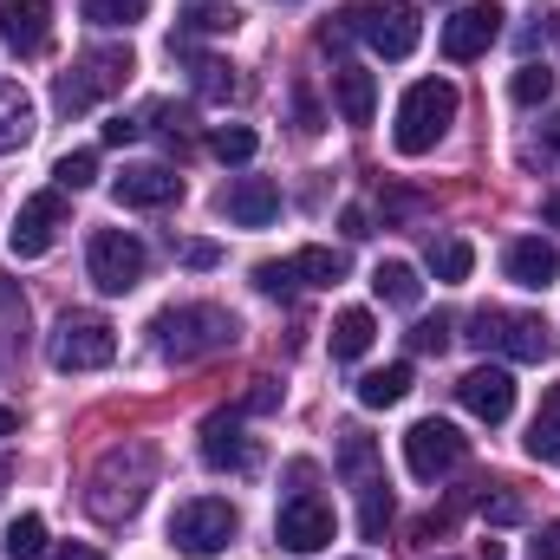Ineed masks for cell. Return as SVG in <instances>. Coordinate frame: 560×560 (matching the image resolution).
I'll list each match as a JSON object with an SVG mask.
<instances>
[{
    "label": "cell",
    "mask_w": 560,
    "mask_h": 560,
    "mask_svg": "<svg viewBox=\"0 0 560 560\" xmlns=\"http://www.w3.org/2000/svg\"><path fill=\"white\" fill-rule=\"evenodd\" d=\"M535 560H560V522H541V535H535Z\"/></svg>",
    "instance_id": "7bdbcfd3"
},
{
    "label": "cell",
    "mask_w": 560,
    "mask_h": 560,
    "mask_svg": "<svg viewBox=\"0 0 560 560\" xmlns=\"http://www.w3.org/2000/svg\"><path fill=\"white\" fill-rule=\"evenodd\" d=\"M332 105H339L346 125H372V112H378V79H372L365 66H339V72H332Z\"/></svg>",
    "instance_id": "d6986e66"
},
{
    "label": "cell",
    "mask_w": 560,
    "mask_h": 560,
    "mask_svg": "<svg viewBox=\"0 0 560 560\" xmlns=\"http://www.w3.org/2000/svg\"><path fill=\"white\" fill-rule=\"evenodd\" d=\"M202 463L222 476H255L261 469V443L242 436V411H215L202 423Z\"/></svg>",
    "instance_id": "7c38bea8"
},
{
    "label": "cell",
    "mask_w": 560,
    "mask_h": 560,
    "mask_svg": "<svg viewBox=\"0 0 560 560\" xmlns=\"http://www.w3.org/2000/svg\"><path fill=\"white\" fill-rule=\"evenodd\" d=\"M469 268H476V248L463 242V235H443V242H430V275L436 280H469Z\"/></svg>",
    "instance_id": "4316f807"
},
{
    "label": "cell",
    "mask_w": 560,
    "mask_h": 560,
    "mask_svg": "<svg viewBox=\"0 0 560 560\" xmlns=\"http://www.w3.org/2000/svg\"><path fill=\"white\" fill-rule=\"evenodd\" d=\"M339 222H346V235H352V242H359V235H372V229H365V209H346Z\"/></svg>",
    "instance_id": "681fc988"
},
{
    "label": "cell",
    "mask_w": 560,
    "mask_h": 560,
    "mask_svg": "<svg viewBox=\"0 0 560 560\" xmlns=\"http://www.w3.org/2000/svg\"><path fill=\"white\" fill-rule=\"evenodd\" d=\"M255 287H261V293H293V287H300V280H293V268H287V261H261V268H255Z\"/></svg>",
    "instance_id": "f35d334b"
},
{
    "label": "cell",
    "mask_w": 560,
    "mask_h": 560,
    "mask_svg": "<svg viewBox=\"0 0 560 560\" xmlns=\"http://www.w3.org/2000/svg\"><path fill=\"white\" fill-rule=\"evenodd\" d=\"M541 222H548V229H560V189L548 196V202H541Z\"/></svg>",
    "instance_id": "f907efd6"
},
{
    "label": "cell",
    "mask_w": 560,
    "mask_h": 560,
    "mask_svg": "<svg viewBox=\"0 0 560 560\" xmlns=\"http://www.w3.org/2000/svg\"><path fill=\"white\" fill-rule=\"evenodd\" d=\"M528 456L535 463H560V385L541 392V411L528 423Z\"/></svg>",
    "instance_id": "d4e9b609"
},
{
    "label": "cell",
    "mask_w": 560,
    "mask_h": 560,
    "mask_svg": "<svg viewBox=\"0 0 560 560\" xmlns=\"http://www.w3.org/2000/svg\"><path fill=\"white\" fill-rule=\"evenodd\" d=\"M463 456H469V436H463L456 423L418 418L405 430V469H411L418 482H443L450 469H463Z\"/></svg>",
    "instance_id": "ba28073f"
},
{
    "label": "cell",
    "mask_w": 560,
    "mask_h": 560,
    "mask_svg": "<svg viewBox=\"0 0 560 560\" xmlns=\"http://www.w3.org/2000/svg\"><path fill=\"white\" fill-rule=\"evenodd\" d=\"M46 359H52L59 372H105V365L118 359V332H112V319H98V313H66V319L52 326Z\"/></svg>",
    "instance_id": "8992f818"
},
{
    "label": "cell",
    "mask_w": 560,
    "mask_h": 560,
    "mask_svg": "<svg viewBox=\"0 0 560 560\" xmlns=\"http://www.w3.org/2000/svg\"><path fill=\"white\" fill-rule=\"evenodd\" d=\"M450 528H456V509H430L411 535H418V541H436V535H450Z\"/></svg>",
    "instance_id": "60d3db41"
},
{
    "label": "cell",
    "mask_w": 560,
    "mask_h": 560,
    "mask_svg": "<svg viewBox=\"0 0 560 560\" xmlns=\"http://www.w3.org/2000/svg\"><path fill=\"white\" fill-rule=\"evenodd\" d=\"M235 229H268L280 215V189L268 183V176H235L229 189H222V202H215Z\"/></svg>",
    "instance_id": "e0dca14e"
},
{
    "label": "cell",
    "mask_w": 560,
    "mask_h": 560,
    "mask_svg": "<svg viewBox=\"0 0 560 560\" xmlns=\"http://www.w3.org/2000/svg\"><path fill=\"white\" fill-rule=\"evenodd\" d=\"M196 92H202L209 105H229V98H242V79H235V66L202 59V66H196Z\"/></svg>",
    "instance_id": "f546056e"
},
{
    "label": "cell",
    "mask_w": 560,
    "mask_h": 560,
    "mask_svg": "<svg viewBox=\"0 0 560 560\" xmlns=\"http://www.w3.org/2000/svg\"><path fill=\"white\" fill-rule=\"evenodd\" d=\"M313 476H319V469H313L306 456H300V463H287V482H293V495H306V482H313Z\"/></svg>",
    "instance_id": "7dc6e473"
},
{
    "label": "cell",
    "mask_w": 560,
    "mask_h": 560,
    "mask_svg": "<svg viewBox=\"0 0 560 560\" xmlns=\"http://www.w3.org/2000/svg\"><path fill=\"white\" fill-rule=\"evenodd\" d=\"M183 261H189V268H215V261H222V248H215V242H189V248H183Z\"/></svg>",
    "instance_id": "ee69618b"
},
{
    "label": "cell",
    "mask_w": 560,
    "mask_h": 560,
    "mask_svg": "<svg viewBox=\"0 0 560 560\" xmlns=\"http://www.w3.org/2000/svg\"><path fill=\"white\" fill-rule=\"evenodd\" d=\"M339 476H346L359 495L385 482V469H378V443H372L365 430H346V443H339Z\"/></svg>",
    "instance_id": "ffe728a7"
},
{
    "label": "cell",
    "mask_w": 560,
    "mask_h": 560,
    "mask_svg": "<svg viewBox=\"0 0 560 560\" xmlns=\"http://www.w3.org/2000/svg\"><path fill=\"white\" fill-rule=\"evenodd\" d=\"M235 528H242V515H235L222 495H196V502H176V515H170V541H176L183 555H196V560L222 555V548L235 541Z\"/></svg>",
    "instance_id": "52a82bcc"
},
{
    "label": "cell",
    "mask_w": 560,
    "mask_h": 560,
    "mask_svg": "<svg viewBox=\"0 0 560 560\" xmlns=\"http://www.w3.org/2000/svg\"><path fill=\"white\" fill-rule=\"evenodd\" d=\"M405 392H411V365H405V359L359 378V405H365V411H392V405H405Z\"/></svg>",
    "instance_id": "603a6c76"
},
{
    "label": "cell",
    "mask_w": 560,
    "mask_h": 560,
    "mask_svg": "<svg viewBox=\"0 0 560 560\" xmlns=\"http://www.w3.org/2000/svg\"><path fill=\"white\" fill-rule=\"evenodd\" d=\"M392 515H398V509H392V482H378V489L359 495V535H365V541H385Z\"/></svg>",
    "instance_id": "f1b7e54d"
},
{
    "label": "cell",
    "mask_w": 560,
    "mask_h": 560,
    "mask_svg": "<svg viewBox=\"0 0 560 560\" xmlns=\"http://www.w3.org/2000/svg\"><path fill=\"white\" fill-rule=\"evenodd\" d=\"M346 20H352V33H359L372 52H385V59H411L418 39H423L418 0H352Z\"/></svg>",
    "instance_id": "5b68a950"
},
{
    "label": "cell",
    "mask_w": 560,
    "mask_h": 560,
    "mask_svg": "<svg viewBox=\"0 0 560 560\" xmlns=\"http://www.w3.org/2000/svg\"><path fill=\"white\" fill-rule=\"evenodd\" d=\"M0 39L20 59H39L52 46V0H7L0 7Z\"/></svg>",
    "instance_id": "2e32d148"
},
{
    "label": "cell",
    "mask_w": 560,
    "mask_h": 560,
    "mask_svg": "<svg viewBox=\"0 0 560 560\" xmlns=\"http://www.w3.org/2000/svg\"><path fill=\"white\" fill-rule=\"evenodd\" d=\"M450 125H456V85H450V79H418V85L398 98L392 143H398L405 156H423V150H436V143H443Z\"/></svg>",
    "instance_id": "7a4b0ae2"
},
{
    "label": "cell",
    "mask_w": 560,
    "mask_h": 560,
    "mask_svg": "<svg viewBox=\"0 0 560 560\" xmlns=\"http://www.w3.org/2000/svg\"><path fill=\"white\" fill-rule=\"evenodd\" d=\"M26 138H33V98H26V85L0 79V150H20Z\"/></svg>",
    "instance_id": "cb8c5ba5"
},
{
    "label": "cell",
    "mask_w": 560,
    "mask_h": 560,
    "mask_svg": "<svg viewBox=\"0 0 560 560\" xmlns=\"http://www.w3.org/2000/svg\"><path fill=\"white\" fill-rule=\"evenodd\" d=\"M131 72H138V59H131V46H92L66 79H59V92H52V105L72 118V112H92L98 98H112V92H125L131 85Z\"/></svg>",
    "instance_id": "3957f363"
},
{
    "label": "cell",
    "mask_w": 560,
    "mask_h": 560,
    "mask_svg": "<svg viewBox=\"0 0 560 560\" xmlns=\"http://www.w3.org/2000/svg\"><path fill=\"white\" fill-rule=\"evenodd\" d=\"M275 405H280V385H275V378H255V385H248V398H242L235 411H275Z\"/></svg>",
    "instance_id": "ab89813d"
},
{
    "label": "cell",
    "mask_w": 560,
    "mask_h": 560,
    "mask_svg": "<svg viewBox=\"0 0 560 560\" xmlns=\"http://www.w3.org/2000/svg\"><path fill=\"white\" fill-rule=\"evenodd\" d=\"M287 268H293L300 287H332V280H346V255L339 248H300Z\"/></svg>",
    "instance_id": "484cf974"
},
{
    "label": "cell",
    "mask_w": 560,
    "mask_h": 560,
    "mask_svg": "<svg viewBox=\"0 0 560 560\" xmlns=\"http://www.w3.org/2000/svg\"><path fill=\"white\" fill-rule=\"evenodd\" d=\"M456 398H463V411L482 423H502L515 411V378L502 372V365H476V372H463L456 378Z\"/></svg>",
    "instance_id": "9a60e30c"
},
{
    "label": "cell",
    "mask_w": 560,
    "mask_h": 560,
    "mask_svg": "<svg viewBox=\"0 0 560 560\" xmlns=\"http://www.w3.org/2000/svg\"><path fill=\"white\" fill-rule=\"evenodd\" d=\"M443 346H450V319H443V313L411 326V352H443Z\"/></svg>",
    "instance_id": "74e56055"
},
{
    "label": "cell",
    "mask_w": 560,
    "mask_h": 560,
    "mask_svg": "<svg viewBox=\"0 0 560 560\" xmlns=\"http://www.w3.org/2000/svg\"><path fill=\"white\" fill-rule=\"evenodd\" d=\"M482 515H489L495 528H515V522H522V495H515V489H495V495H482Z\"/></svg>",
    "instance_id": "8d00e7d4"
},
{
    "label": "cell",
    "mask_w": 560,
    "mask_h": 560,
    "mask_svg": "<svg viewBox=\"0 0 560 560\" xmlns=\"http://www.w3.org/2000/svg\"><path fill=\"white\" fill-rule=\"evenodd\" d=\"M275 541L287 548V555H319V548L332 541V502H319L313 489L293 495V502L280 509V522H275Z\"/></svg>",
    "instance_id": "4fadbf2b"
},
{
    "label": "cell",
    "mask_w": 560,
    "mask_h": 560,
    "mask_svg": "<svg viewBox=\"0 0 560 560\" xmlns=\"http://www.w3.org/2000/svg\"><path fill=\"white\" fill-rule=\"evenodd\" d=\"M555 39H560V13H555Z\"/></svg>",
    "instance_id": "11a10c76"
},
{
    "label": "cell",
    "mask_w": 560,
    "mask_h": 560,
    "mask_svg": "<svg viewBox=\"0 0 560 560\" xmlns=\"http://www.w3.org/2000/svg\"><path fill=\"white\" fill-rule=\"evenodd\" d=\"M476 560H509V548H502V541H482V548H476Z\"/></svg>",
    "instance_id": "f5cc1de1"
},
{
    "label": "cell",
    "mask_w": 560,
    "mask_h": 560,
    "mask_svg": "<svg viewBox=\"0 0 560 560\" xmlns=\"http://www.w3.org/2000/svg\"><path fill=\"white\" fill-rule=\"evenodd\" d=\"M346 39H359V33H352V20H346V13H339V20H326V26H319V46H326V52H339V46H346Z\"/></svg>",
    "instance_id": "b9f144b4"
},
{
    "label": "cell",
    "mask_w": 560,
    "mask_h": 560,
    "mask_svg": "<svg viewBox=\"0 0 560 560\" xmlns=\"http://www.w3.org/2000/svg\"><path fill=\"white\" fill-rule=\"evenodd\" d=\"M52 183L59 189H92L98 183V150H66L59 170H52Z\"/></svg>",
    "instance_id": "836d02e7"
},
{
    "label": "cell",
    "mask_w": 560,
    "mask_h": 560,
    "mask_svg": "<svg viewBox=\"0 0 560 560\" xmlns=\"http://www.w3.org/2000/svg\"><path fill=\"white\" fill-rule=\"evenodd\" d=\"M85 20H98V26H131V20H143V0H85Z\"/></svg>",
    "instance_id": "d590c367"
},
{
    "label": "cell",
    "mask_w": 560,
    "mask_h": 560,
    "mask_svg": "<svg viewBox=\"0 0 560 560\" xmlns=\"http://www.w3.org/2000/svg\"><path fill=\"white\" fill-rule=\"evenodd\" d=\"M502 275L515 280V287H528V293H548V287L560 280V248L541 242V235H522V242H509Z\"/></svg>",
    "instance_id": "ac0fdd59"
},
{
    "label": "cell",
    "mask_w": 560,
    "mask_h": 560,
    "mask_svg": "<svg viewBox=\"0 0 560 560\" xmlns=\"http://www.w3.org/2000/svg\"><path fill=\"white\" fill-rule=\"evenodd\" d=\"M26 339V300L0 280V346H20Z\"/></svg>",
    "instance_id": "e575fe53"
},
{
    "label": "cell",
    "mask_w": 560,
    "mask_h": 560,
    "mask_svg": "<svg viewBox=\"0 0 560 560\" xmlns=\"http://www.w3.org/2000/svg\"><path fill=\"white\" fill-rule=\"evenodd\" d=\"M112 196H118L125 209H163V202L183 196V176H176L170 163H125V170L112 176Z\"/></svg>",
    "instance_id": "5bb4252c"
},
{
    "label": "cell",
    "mask_w": 560,
    "mask_h": 560,
    "mask_svg": "<svg viewBox=\"0 0 560 560\" xmlns=\"http://www.w3.org/2000/svg\"><path fill=\"white\" fill-rule=\"evenodd\" d=\"M138 131H143L138 118H112V125H105V143H131Z\"/></svg>",
    "instance_id": "bcb514c9"
},
{
    "label": "cell",
    "mask_w": 560,
    "mask_h": 560,
    "mask_svg": "<svg viewBox=\"0 0 560 560\" xmlns=\"http://www.w3.org/2000/svg\"><path fill=\"white\" fill-rule=\"evenodd\" d=\"M209 150H215L222 163H248V156L261 150V138H255L248 125H215V131H209Z\"/></svg>",
    "instance_id": "d6a6232c"
},
{
    "label": "cell",
    "mask_w": 560,
    "mask_h": 560,
    "mask_svg": "<svg viewBox=\"0 0 560 560\" xmlns=\"http://www.w3.org/2000/svg\"><path fill=\"white\" fill-rule=\"evenodd\" d=\"M0 548H7V560H39L46 555V522H39V515H20Z\"/></svg>",
    "instance_id": "4dcf8cb0"
},
{
    "label": "cell",
    "mask_w": 560,
    "mask_h": 560,
    "mask_svg": "<svg viewBox=\"0 0 560 560\" xmlns=\"http://www.w3.org/2000/svg\"><path fill=\"white\" fill-rule=\"evenodd\" d=\"M59 229H66V189H39V196H26V202H20L7 248H13L20 261H39V255L59 242Z\"/></svg>",
    "instance_id": "30bf717a"
},
{
    "label": "cell",
    "mask_w": 560,
    "mask_h": 560,
    "mask_svg": "<svg viewBox=\"0 0 560 560\" xmlns=\"http://www.w3.org/2000/svg\"><path fill=\"white\" fill-rule=\"evenodd\" d=\"M13 430H20V411H13V405H0V436H13Z\"/></svg>",
    "instance_id": "816d5d0a"
},
{
    "label": "cell",
    "mask_w": 560,
    "mask_h": 560,
    "mask_svg": "<svg viewBox=\"0 0 560 560\" xmlns=\"http://www.w3.org/2000/svg\"><path fill=\"white\" fill-rule=\"evenodd\" d=\"M39 560H105V555L85 548V541H66V548H52V555H39Z\"/></svg>",
    "instance_id": "f6af8a7d"
},
{
    "label": "cell",
    "mask_w": 560,
    "mask_h": 560,
    "mask_svg": "<svg viewBox=\"0 0 560 560\" xmlns=\"http://www.w3.org/2000/svg\"><path fill=\"white\" fill-rule=\"evenodd\" d=\"M7 482H13V463H7V456H0V495H7Z\"/></svg>",
    "instance_id": "db71d44e"
},
{
    "label": "cell",
    "mask_w": 560,
    "mask_h": 560,
    "mask_svg": "<svg viewBox=\"0 0 560 560\" xmlns=\"http://www.w3.org/2000/svg\"><path fill=\"white\" fill-rule=\"evenodd\" d=\"M509 98H515V105H548V98H555V72H548V66H515Z\"/></svg>",
    "instance_id": "1f68e13d"
},
{
    "label": "cell",
    "mask_w": 560,
    "mask_h": 560,
    "mask_svg": "<svg viewBox=\"0 0 560 560\" xmlns=\"http://www.w3.org/2000/svg\"><path fill=\"white\" fill-rule=\"evenodd\" d=\"M469 339H476L482 352H502V359H522V365H541V359L555 352L548 319L509 313V306H476V313H469Z\"/></svg>",
    "instance_id": "277c9868"
},
{
    "label": "cell",
    "mask_w": 560,
    "mask_h": 560,
    "mask_svg": "<svg viewBox=\"0 0 560 560\" xmlns=\"http://www.w3.org/2000/svg\"><path fill=\"white\" fill-rule=\"evenodd\" d=\"M235 26H242V13H235V7H215V0H196V7H183V39H189V33L215 39V33H235Z\"/></svg>",
    "instance_id": "83f0119b"
},
{
    "label": "cell",
    "mask_w": 560,
    "mask_h": 560,
    "mask_svg": "<svg viewBox=\"0 0 560 560\" xmlns=\"http://www.w3.org/2000/svg\"><path fill=\"white\" fill-rule=\"evenodd\" d=\"M502 7L495 0H469L463 13H450L443 20V59H456V66H469V59H482L495 39H502Z\"/></svg>",
    "instance_id": "8fae6325"
},
{
    "label": "cell",
    "mask_w": 560,
    "mask_h": 560,
    "mask_svg": "<svg viewBox=\"0 0 560 560\" xmlns=\"http://www.w3.org/2000/svg\"><path fill=\"white\" fill-rule=\"evenodd\" d=\"M150 268V255H143L138 235H125V229H98L92 235V248H85V275L98 293H131Z\"/></svg>",
    "instance_id": "9c48e42d"
},
{
    "label": "cell",
    "mask_w": 560,
    "mask_h": 560,
    "mask_svg": "<svg viewBox=\"0 0 560 560\" xmlns=\"http://www.w3.org/2000/svg\"><path fill=\"white\" fill-rule=\"evenodd\" d=\"M242 339V319L215 300H183L170 313H156V352L176 359V365H196V359H215Z\"/></svg>",
    "instance_id": "6da1fadb"
},
{
    "label": "cell",
    "mask_w": 560,
    "mask_h": 560,
    "mask_svg": "<svg viewBox=\"0 0 560 560\" xmlns=\"http://www.w3.org/2000/svg\"><path fill=\"white\" fill-rule=\"evenodd\" d=\"M372 339H378V319H372L365 306H346V313L332 319V359H346V365H352V359H365V352H372Z\"/></svg>",
    "instance_id": "7402d4cb"
},
{
    "label": "cell",
    "mask_w": 560,
    "mask_h": 560,
    "mask_svg": "<svg viewBox=\"0 0 560 560\" xmlns=\"http://www.w3.org/2000/svg\"><path fill=\"white\" fill-rule=\"evenodd\" d=\"M541 156H555V163H560V112L541 125Z\"/></svg>",
    "instance_id": "c3c4849f"
},
{
    "label": "cell",
    "mask_w": 560,
    "mask_h": 560,
    "mask_svg": "<svg viewBox=\"0 0 560 560\" xmlns=\"http://www.w3.org/2000/svg\"><path fill=\"white\" fill-rule=\"evenodd\" d=\"M372 293L385 300V306H405V313H418V300H423V280L411 261H378L372 268Z\"/></svg>",
    "instance_id": "44dd1931"
}]
</instances>
